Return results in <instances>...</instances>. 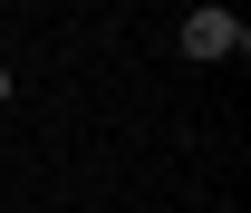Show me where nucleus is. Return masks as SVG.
I'll return each mask as SVG.
<instances>
[{
  "label": "nucleus",
  "instance_id": "1",
  "mask_svg": "<svg viewBox=\"0 0 251 213\" xmlns=\"http://www.w3.org/2000/svg\"><path fill=\"white\" fill-rule=\"evenodd\" d=\"M242 20H232V10H184V49L193 59H242Z\"/></svg>",
  "mask_w": 251,
  "mask_h": 213
},
{
  "label": "nucleus",
  "instance_id": "2",
  "mask_svg": "<svg viewBox=\"0 0 251 213\" xmlns=\"http://www.w3.org/2000/svg\"><path fill=\"white\" fill-rule=\"evenodd\" d=\"M0 97H10V68H0Z\"/></svg>",
  "mask_w": 251,
  "mask_h": 213
}]
</instances>
